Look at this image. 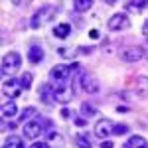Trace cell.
<instances>
[{
    "label": "cell",
    "mask_w": 148,
    "mask_h": 148,
    "mask_svg": "<svg viewBox=\"0 0 148 148\" xmlns=\"http://www.w3.org/2000/svg\"><path fill=\"white\" fill-rule=\"evenodd\" d=\"M44 59V49H42V46H30V49H28V61L32 63V65H36V63H40Z\"/></svg>",
    "instance_id": "cell-12"
},
{
    "label": "cell",
    "mask_w": 148,
    "mask_h": 148,
    "mask_svg": "<svg viewBox=\"0 0 148 148\" xmlns=\"http://www.w3.org/2000/svg\"><path fill=\"white\" fill-rule=\"evenodd\" d=\"M81 114H83L85 119H87V116H95V114H97V109H95L89 101H85L81 105Z\"/></svg>",
    "instance_id": "cell-21"
},
{
    "label": "cell",
    "mask_w": 148,
    "mask_h": 148,
    "mask_svg": "<svg viewBox=\"0 0 148 148\" xmlns=\"http://www.w3.org/2000/svg\"><path fill=\"white\" fill-rule=\"evenodd\" d=\"M81 89H83L85 93L95 95V93L101 91V83H99L97 77L91 75V73H81Z\"/></svg>",
    "instance_id": "cell-8"
},
{
    "label": "cell",
    "mask_w": 148,
    "mask_h": 148,
    "mask_svg": "<svg viewBox=\"0 0 148 148\" xmlns=\"http://www.w3.org/2000/svg\"><path fill=\"white\" fill-rule=\"evenodd\" d=\"M22 132H24V136L30 138V140H36V138H38L40 134H42V132H44V121L40 119V114H36V119L28 121V123L24 125Z\"/></svg>",
    "instance_id": "cell-4"
},
{
    "label": "cell",
    "mask_w": 148,
    "mask_h": 148,
    "mask_svg": "<svg viewBox=\"0 0 148 148\" xmlns=\"http://www.w3.org/2000/svg\"><path fill=\"white\" fill-rule=\"evenodd\" d=\"M69 34H71V24L69 22H61V24H57V26H53V36L59 38V40L69 38Z\"/></svg>",
    "instance_id": "cell-15"
},
{
    "label": "cell",
    "mask_w": 148,
    "mask_h": 148,
    "mask_svg": "<svg viewBox=\"0 0 148 148\" xmlns=\"http://www.w3.org/2000/svg\"><path fill=\"white\" fill-rule=\"evenodd\" d=\"M79 51H83L85 56H89V53L93 51V47H79Z\"/></svg>",
    "instance_id": "cell-30"
},
{
    "label": "cell",
    "mask_w": 148,
    "mask_h": 148,
    "mask_svg": "<svg viewBox=\"0 0 148 148\" xmlns=\"http://www.w3.org/2000/svg\"><path fill=\"white\" fill-rule=\"evenodd\" d=\"M61 116H63V119H73V113L67 111V109H61Z\"/></svg>",
    "instance_id": "cell-28"
},
{
    "label": "cell",
    "mask_w": 148,
    "mask_h": 148,
    "mask_svg": "<svg viewBox=\"0 0 148 148\" xmlns=\"http://www.w3.org/2000/svg\"><path fill=\"white\" fill-rule=\"evenodd\" d=\"M144 56H146V57H148V46H146V47H144Z\"/></svg>",
    "instance_id": "cell-32"
},
{
    "label": "cell",
    "mask_w": 148,
    "mask_h": 148,
    "mask_svg": "<svg viewBox=\"0 0 148 148\" xmlns=\"http://www.w3.org/2000/svg\"><path fill=\"white\" fill-rule=\"evenodd\" d=\"M73 123H75L77 126H83V128H85V126H87V119H85V116H77V114H73Z\"/></svg>",
    "instance_id": "cell-25"
},
{
    "label": "cell",
    "mask_w": 148,
    "mask_h": 148,
    "mask_svg": "<svg viewBox=\"0 0 148 148\" xmlns=\"http://www.w3.org/2000/svg\"><path fill=\"white\" fill-rule=\"evenodd\" d=\"M146 140L142 136H138V134H132V136L126 140L125 144H123V148H146Z\"/></svg>",
    "instance_id": "cell-16"
},
{
    "label": "cell",
    "mask_w": 148,
    "mask_h": 148,
    "mask_svg": "<svg viewBox=\"0 0 148 148\" xmlns=\"http://www.w3.org/2000/svg\"><path fill=\"white\" fill-rule=\"evenodd\" d=\"M75 142H77V146H79V148H93L91 138L87 136L85 132H79V134L75 136Z\"/></svg>",
    "instance_id": "cell-19"
},
{
    "label": "cell",
    "mask_w": 148,
    "mask_h": 148,
    "mask_svg": "<svg viewBox=\"0 0 148 148\" xmlns=\"http://www.w3.org/2000/svg\"><path fill=\"white\" fill-rule=\"evenodd\" d=\"M16 114H18L16 103H8V105L2 107V116H4V119H12V116H16Z\"/></svg>",
    "instance_id": "cell-18"
},
{
    "label": "cell",
    "mask_w": 148,
    "mask_h": 148,
    "mask_svg": "<svg viewBox=\"0 0 148 148\" xmlns=\"http://www.w3.org/2000/svg\"><path fill=\"white\" fill-rule=\"evenodd\" d=\"M81 69L79 63H71V65H63V63H59V65H53V69L49 71V79L53 85L57 83H63V81H67L71 77V73H77Z\"/></svg>",
    "instance_id": "cell-1"
},
{
    "label": "cell",
    "mask_w": 148,
    "mask_h": 148,
    "mask_svg": "<svg viewBox=\"0 0 148 148\" xmlns=\"http://www.w3.org/2000/svg\"><path fill=\"white\" fill-rule=\"evenodd\" d=\"M34 114H36V109H34V107H28V109H24V111H22L20 121H26V123H28V119H30V116H34Z\"/></svg>",
    "instance_id": "cell-24"
},
{
    "label": "cell",
    "mask_w": 148,
    "mask_h": 148,
    "mask_svg": "<svg viewBox=\"0 0 148 148\" xmlns=\"http://www.w3.org/2000/svg\"><path fill=\"white\" fill-rule=\"evenodd\" d=\"M53 87V93H56V101L61 103V105H65L69 103V99L73 97V89H71V85H69V81H63V83H57V85H51Z\"/></svg>",
    "instance_id": "cell-6"
},
{
    "label": "cell",
    "mask_w": 148,
    "mask_h": 148,
    "mask_svg": "<svg viewBox=\"0 0 148 148\" xmlns=\"http://www.w3.org/2000/svg\"><path fill=\"white\" fill-rule=\"evenodd\" d=\"M148 6V0H128L125 4V10L126 12H132V14H138L142 12Z\"/></svg>",
    "instance_id": "cell-14"
},
{
    "label": "cell",
    "mask_w": 148,
    "mask_h": 148,
    "mask_svg": "<svg viewBox=\"0 0 148 148\" xmlns=\"http://www.w3.org/2000/svg\"><path fill=\"white\" fill-rule=\"evenodd\" d=\"M119 57L123 61H128V63H136L144 57V47L140 46H128V47H123L119 51Z\"/></svg>",
    "instance_id": "cell-5"
},
{
    "label": "cell",
    "mask_w": 148,
    "mask_h": 148,
    "mask_svg": "<svg viewBox=\"0 0 148 148\" xmlns=\"http://www.w3.org/2000/svg\"><path fill=\"white\" fill-rule=\"evenodd\" d=\"M113 132L116 134V136H119V134H125V132H128V126H126V125H114Z\"/></svg>",
    "instance_id": "cell-26"
},
{
    "label": "cell",
    "mask_w": 148,
    "mask_h": 148,
    "mask_svg": "<svg viewBox=\"0 0 148 148\" xmlns=\"http://www.w3.org/2000/svg\"><path fill=\"white\" fill-rule=\"evenodd\" d=\"M113 130H114V125H113V123H111L109 119H101V121L95 125V136L99 138L101 142H103V140H109V138L114 134Z\"/></svg>",
    "instance_id": "cell-7"
},
{
    "label": "cell",
    "mask_w": 148,
    "mask_h": 148,
    "mask_svg": "<svg viewBox=\"0 0 148 148\" xmlns=\"http://www.w3.org/2000/svg\"><path fill=\"white\" fill-rule=\"evenodd\" d=\"M56 14H57V6H51V4L42 6V8L32 16V20H30V28H40V26H44V24L49 22Z\"/></svg>",
    "instance_id": "cell-2"
},
{
    "label": "cell",
    "mask_w": 148,
    "mask_h": 148,
    "mask_svg": "<svg viewBox=\"0 0 148 148\" xmlns=\"http://www.w3.org/2000/svg\"><path fill=\"white\" fill-rule=\"evenodd\" d=\"M109 30L111 32H121V30H126V28H130V20H128V16L126 14H114L109 18Z\"/></svg>",
    "instance_id": "cell-9"
},
{
    "label": "cell",
    "mask_w": 148,
    "mask_h": 148,
    "mask_svg": "<svg viewBox=\"0 0 148 148\" xmlns=\"http://www.w3.org/2000/svg\"><path fill=\"white\" fill-rule=\"evenodd\" d=\"M30 148H49V144L47 142H34Z\"/></svg>",
    "instance_id": "cell-27"
},
{
    "label": "cell",
    "mask_w": 148,
    "mask_h": 148,
    "mask_svg": "<svg viewBox=\"0 0 148 148\" xmlns=\"http://www.w3.org/2000/svg\"><path fill=\"white\" fill-rule=\"evenodd\" d=\"M91 6H93V0H75V2H73L75 12H87Z\"/></svg>",
    "instance_id": "cell-20"
},
{
    "label": "cell",
    "mask_w": 148,
    "mask_h": 148,
    "mask_svg": "<svg viewBox=\"0 0 148 148\" xmlns=\"http://www.w3.org/2000/svg\"><path fill=\"white\" fill-rule=\"evenodd\" d=\"M32 81H34V75H32L30 71H24L22 77H20V85H22V89H30V87H32Z\"/></svg>",
    "instance_id": "cell-22"
},
{
    "label": "cell",
    "mask_w": 148,
    "mask_h": 148,
    "mask_svg": "<svg viewBox=\"0 0 148 148\" xmlns=\"http://www.w3.org/2000/svg\"><path fill=\"white\" fill-rule=\"evenodd\" d=\"M22 65V57L16 51H10L2 57V75H14Z\"/></svg>",
    "instance_id": "cell-3"
},
{
    "label": "cell",
    "mask_w": 148,
    "mask_h": 148,
    "mask_svg": "<svg viewBox=\"0 0 148 148\" xmlns=\"http://www.w3.org/2000/svg\"><path fill=\"white\" fill-rule=\"evenodd\" d=\"M2 148H26V146H24V140L18 134H10L4 140V146Z\"/></svg>",
    "instance_id": "cell-17"
},
{
    "label": "cell",
    "mask_w": 148,
    "mask_h": 148,
    "mask_svg": "<svg viewBox=\"0 0 148 148\" xmlns=\"http://www.w3.org/2000/svg\"><path fill=\"white\" fill-rule=\"evenodd\" d=\"M136 89H138V93L144 97V95H148V77H138L136 79Z\"/></svg>",
    "instance_id": "cell-23"
},
{
    "label": "cell",
    "mask_w": 148,
    "mask_h": 148,
    "mask_svg": "<svg viewBox=\"0 0 148 148\" xmlns=\"http://www.w3.org/2000/svg\"><path fill=\"white\" fill-rule=\"evenodd\" d=\"M142 34H144V36H148V20H146L144 24H142Z\"/></svg>",
    "instance_id": "cell-31"
},
{
    "label": "cell",
    "mask_w": 148,
    "mask_h": 148,
    "mask_svg": "<svg viewBox=\"0 0 148 148\" xmlns=\"http://www.w3.org/2000/svg\"><path fill=\"white\" fill-rule=\"evenodd\" d=\"M38 95H40V99L46 103V105H53L56 101V93H53V87L51 85H47V83H44L40 89H38Z\"/></svg>",
    "instance_id": "cell-11"
},
{
    "label": "cell",
    "mask_w": 148,
    "mask_h": 148,
    "mask_svg": "<svg viewBox=\"0 0 148 148\" xmlns=\"http://www.w3.org/2000/svg\"><path fill=\"white\" fill-rule=\"evenodd\" d=\"M47 144H51L53 148H65V140L57 130H47Z\"/></svg>",
    "instance_id": "cell-13"
},
{
    "label": "cell",
    "mask_w": 148,
    "mask_h": 148,
    "mask_svg": "<svg viewBox=\"0 0 148 148\" xmlns=\"http://www.w3.org/2000/svg\"><path fill=\"white\" fill-rule=\"evenodd\" d=\"M2 93L8 97V99H18V95L22 93V85H20V79H6L2 83Z\"/></svg>",
    "instance_id": "cell-10"
},
{
    "label": "cell",
    "mask_w": 148,
    "mask_h": 148,
    "mask_svg": "<svg viewBox=\"0 0 148 148\" xmlns=\"http://www.w3.org/2000/svg\"><path fill=\"white\" fill-rule=\"evenodd\" d=\"M101 148H114V146H113V142H111V140H103Z\"/></svg>",
    "instance_id": "cell-29"
}]
</instances>
